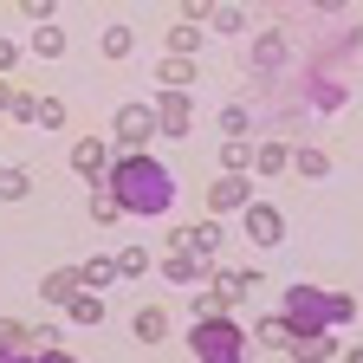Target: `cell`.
<instances>
[{
  "label": "cell",
  "mask_w": 363,
  "mask_h": 363,
  "mask_svg": "<svg viewBox=\"0 0 363 363\" xmlns=\"http://www.w3.org/2000/svg\"><path fill=\"white\" fill-rule=\"evenodd\" d=\"M104 182H111V195H117L123 214L162 220V214L175 208V169H162L156 156H123V162H111Z\"/></svg>",
  "instance_id": "6da1fadb"
},
{
  "label": "cell",
  "mask_w": 363,
  "mask_h": 363,
  "mask_svg": "<svg viewBox=\"0 0 363 363\" xmlns=\"http://www.w3.org/2000/svg\"><path fill=\"white\" fill-rule=\"evenodd\" d=\"M279 318H286L292 337H318V331H331V325H350L357 305H350L344 292H325V286H286Z\"/></svg>",
  "instance_id": "7a4b0ae2"
},
{
  "label": "cell",
  "mask_w": 363,
  "mask_h": 363,
  "mask_svg": "<svg viewBox=\"0 0 363 363\" xmlns=\"http://www.w3.org/2000/svg\"><path fill=\"white\" fill-rule=\"evenodd\" d=\"M189 350L201 363H247V331L234 325V318H201V325L189 331Z\"/></svg>",
  "instance_id": "3957f363"
},
{
  "label": "cell",
  "mask_w": 363,
  "mask_h": 363,
  "mask_svg": "<svg viewBox=\"0 0 363 363\" xmlns=\"http://www.w3.org/2000/svg\"><path fill=\"white\" fill-rule=\"evenodd\" d=\"M111 136H117L130 156H143V143H150V136H162V130H156V111H150V104H117Z\"/></svg>",
  "instance_id": "277c9868"
},
{
  "label": "cell",
  "mask_w": 363,
  "mask_h": 363,
  "mask_svg": "<svg viewBox=\"0 0 363 363\" xmlns=\"http://www.w3.org/2000/svg\"><path fill=\"white\" fill-rule=\"evenodd\" d=\"M150 111H156V130L162 136H189L195 130V98H189V91H162Z\"/></svg>",
  "instance_id": "5b68a950"
},
{
  "label": "cell",
  "mask_w": 363,
  "mask_h": 363,
  "mask_svg": "<svg viewBox=\"0 0 363 363\" xmlns=\"http://www.w3.org/2000/svg\"><path fill=\"white\" fill-rule=\"evenodd\" d=\"M240 214H247V240H253V247H279V240H286V214L272 208V201H247Z\"/></svg>",
  "instance_id": "8992f818"
},
{
  "label": "cell",
  "mask_w": 363,
  "mask_h": 363,
  "mask_svg": "<svg viewBox=\"0 0 363 363\" xmlns=\"http://www.w3.org/2000/svg\"><path fill=\"white\" fill-rule=\"evenodd\" d=\"M253 201V175H220V182H208V214L220 220V214H234V208H247Z\"/></svg>",
  "instance_id": "52a82bcc"
},
{
  "label": "cell",
  "mask_w": 363,
  "mask_h": 363,
  "mask_svg": "<svg viewBox=\"0 0 363 363\" xmlns=\"http://www.w3.org/2000/svg\"><path fill=\"white\" fill-rule=\"evenodd\" d=\"M72 169L91 175V182H104L111 175V143H104V136H78V143H72Z\"/></svg>",
  "instance_id": "ba28073f"
},
{
  "label": "cell",
  "mask_w": 363,
  "mask_h": 363,
  "mask_svg": "<svg viewBox=\"0 0 363 363\" xmlns=\"http://www.w3.org/2000/svg\"><path fill=\"white\" fill-rule=\"evenodd\" d=\"M220 220H201V227H182V253H189V259H201V266H214L220 259Z\"/></svg>",
  "instance_id": "9c48e42d"
},
{
  "label": "cell",
  "mask_w": 363,
  "mask_h": 363,
  "mask_svg": "<svg viewBox=\"0 0 363 363\" xmlns=\"http://www.w3.org/2000/svg\"><path fill=\"white\" fill-rule=\"evenodd\" d=\"M39 292H45V305H72V298L84 292V272H78V266H59V272H45Z\"/></svg>",
  "instance_id": "30bf717a"
},
{
  "label": "cell",
  "mask_w": 363,
  "mask_h": 363,
  "mask_svg": "<svg viewBox=\"0 0 363 363\" xmlns=\"http://www.w3.org/2000/svg\"><path fill=\"white\" fill-rule=\"evenodd\" d=\"M286 357H292V363H331V357H337V337H331V331H318V337H292Z\"/></svg>",
  "instance_id": "8fae6325"
},
{
  "label": "cell",
  "mask_w": 363,
  "mask_h": 363,
  "mask_svg": "<svg viewBox=\"0 0 363 363\" xmlns=\"http://www.w3.org/2000/svg\"><path fill=\"white\" fill-rule=\"evenodd\" d=\"M130 331H136V344H162L169 337V318H162V305H143L130 318Z\"/></svg>",
  "instance_id": "7c38bea8"
},
{
  "label": "cell",
  "mask_w": 363,
  "mask_h": 363,
  "mask_svg": "<svg viewBox=\"0 0 363 363\" xmlns=\"http://www.w3.org/2000/svg\"><path fill=\"white\" fill-rule=\"evenodd\" d=\"M78 272H84V292H98V298H104V292L117 286V259H111V253H98V259H84Z\"/></svg>",
  "instance_id": "4fadbf2b"
},
{
  "label": "cell",
  "mask_w": 363,
  "mask_h": 363,
  "mask_svg": "<svg viewBox=\"0 0 363 363\" xmlns=\"http://www.w3.org/2000/svg\"><path fill=\"white\" fill-rule=\"evenodd\" d=\"M253 65L272 78V72L286 65V39H279V33H259V39H253Z\"/></svg>",
  "instance_id": "5bb4252c"
},
{
  "label": "cell",
  "mask_w": 363,
  "mask_h": 363,
  "mask_svg": "<svg viewBox=\"0 0 363 363\" xmlns=\"http://www.w3.org/2000/svg\"><path fill=\"white\" fill-rule=\"evenodd\" d=\"M214 130L227 136V143H247V130H253V111H247V104H227V111L214 117Z\"/></svg>",
  "instance_id": "9a60e30c"
},
{
  "label": "cell",
  "mask_w": 363,
  "mask_h": 363,
  "mask_svg": "<svg viewBox=\"0 0 363 363\" xmlns=\"http://www.w3.org/2000/svg\"><path fill=\"white\" fill-rule=\"evenodd\" d=\"M156 84H162V91H189V84H195V59H162V65H156Z\"/></svg>",
  "instance_id": "2e32d148"
},
{
  "label": "cell",
  "mask_w": 363,
  "mask_h": 363,
  "mask_svg": "<svg viewBox=\"0 0 363 363\" xmlns=\"http://www.w3.org/2000/svg\"><path fill=\"white\" fill-rule=\"evenodd\" d=\"M292 169V150L286 143H259L253 150V175H286Z\"/></svg>",
  "instance_id": "e0dca14e"
},
{
  "label": "cell",
  "mask_w": 363,
  "mask_h": 363,
  "mask_svg": "<svg viewBox=\"0 0 363 363\" xmlns=\"http://www.w3.org/2000/svg\"><path fill=\"white\" fill-rule=\"evenodd\" d=\"M201 272H208V266H201V259H189V253H169V259H162V279H169V286H195Z\"/></svg>",
  "instance_id": "ac0fdd59"
},
{
  "label": "cell",
  "mask_w": 363,
  "mask_h": 363,
  "mask_svg": "<svg viewBox=\"0 0 363 363\" xmlns=\"http://www.w3.org/2000/svg\"><path fill=\"white\" fill-rule=\"evenodd\" d=\"M195 52H201V26H189V20L169 26V59H195Z\"/></svg>",
  "instance_id": "d6986e66"
},
{
  "label": "cell",
  "mask_w": 363,
  "mask_h": 363,
  "mask_svg": "<svg viewBox=\"0 0 363 363\" xmlns=\"http://www.w3.org/2000/svg\"><path fill=\"white\" fill-rule=\"evenodd\" d=\"M65 318H72V325H104V298H98V292H78V298L65 305Z\"/></svg>",
  "instance_id": "ffe728a7"
},
{
  "label": "cell",
  "mask_w": 363,
  "mask_h": 363,
  "mask_svg": "<svg viewBox=\"0 0 363 363\" xmlns=\"http://www.w3.org/2000/svg\"><path fill=\"white\" fill-rule=\"evenodd\" d=\"M253 344H266V350H292L286 318H259V325H253Z\"/></svg>",
  "instance_id": "44dd1931"
},
{
  "label": "cell",
  "mask_w": 363,
  "mask_h": 363,
  "mask_svg": "<svg viewBox=\"0 0 363 363\" xmlns=\"http://www.w3.org/2000/svg\"><path fill=\"white\" fill-rule=\"evenodd\" d=\"M98 52H104V59H130V52H136V33H130V26H104Z\"/></svg>",
  "instance_id": "7402d4cb"
},
{
  "label": "cell",
  "mask_w": 363,
  "mask_h": 363,
  "mask_svg": "<svg viewBox=\"0 0 363 363\" xmlns=\"http://www.w3.org/2000/svg\"><path fill=\"white\" fill-rule=\"evenodd\" d=\"M292 169H298L305 182H325V175H331V156H325V150H292Z\"/></svg>",
  "instance_id": "603a6c76"
},
{
  "label": "cell",
  "mask_w": 363,
  "mask_h": 363,
  "mask_svg": "<svg viewBox=\"0 0 363 363\" xmlns=\"http://www.w3.org/2000/svg\"><path fill=\"white\" fill-rule=\"evenodd\" d=\"M33 52L39 59H65V26H39L33 33Z\"/></svg>",
  "instance_id": "cb8c5ba5"
},
{
  "label": "cell",
  "mask_w": 363,
  "mask_h": 363,
  "mask_svg": "<svg viewBox=\"0 0 363 363\" xmlns=\"http://www.w3.org/2000/svg\"><path fill=\"white\" fill-rule=\"evenodd\" d=\"M33 195V175L26 169H0V201H26Z\"/></svg>",
  "instance_id": "d4e9b609"
},
{
  "label": "cell",
  "mask_w": 363,
  "mask_h": 363,
  "mask_svg": "<svg viewBox=\"0 0 363 363\" xmlns=\"http://www.w3.org/2000/svg\"><path fill=\"white\" fill-rule=\"evenodd\" d=\"M143 272H150V253L143 247H123L117 253V279H143Z\"/></svg>",
  "instance_id": "484cf974"
},
{
  "label": "cell",
  "mask_w": 363,
  "mask_h": 363,
  "mask_svg": "<svg viewBox=\"0 0 363 363\" xmlns=\"http://www.w3.org/2000/svg\"><path fill=\"white\" fill-rule=\"evenodd\" d=\"M220 162H227L220 175H247V169H253V150H247V143H220Z\"/></svg>",
  "instance_id": "4316f807"
},
{
  "label": "cell",
  "mask_w": 363,
  "mask_h": 363,
  "mask_svg": "<svg viewBox=\"0 0 363 363\" xmlns=\"http://www.w3.org/2000/svg\"><path fill=\"white\" fill-rule=\"evenodd\" d=\"M91 220H104V227H111V220H123V208H117V195H111V189H91Z\"/></svg>",
  "instance_id": "83f0119b"
},
{
  "label": "cell",
  "mask_w": 363,
  "mask_h": 363,
  "mask_svg": "<svg viewBox=\"0 0 363 363\" xmlns=\"http://www.w3.org/2000/svg\"><path fill=\"white\" fill-rule=\"evenodd\" d=\"M39 130H65V104L59 98H39V117H33Z\"/></svg>",
  "instance_id": "f1b7e54d"
},
{
  "label": "cell",
  "mask_w": 363,
  "mask_h": 363,
  "mask_svg": "<svg viewBox=\"0 0 363 363\" xmlns=\"http://www.w3.org/2000/svg\"><path fill=\"white\" fill-rule=\"evenodd\" d=\"M201 318H227V298L220 292H195V325Z\"/></svg>",
  "instance_id": "f546056e"
},
{
  "label": "cell",
  "mask_w": 363,
  "mask_h": 363,
  "mask_svg": "<svg viewBox=\"0 0 363 363\" xmlns=\"http://www.w3.org/2000/svg\"><path fill=\"white\" fill-rule=\"evenodd\" d=\"M208 20H214V33H240V26H247V13H240V7H214Z\"/></svg>",
  "instance_id": "4dcf8cb0"
},
{
  "label": "cell",
  "mask_w": 363,
  "mask_h": 363,
  "mask_svg": "<svg viewBox=\"0 0 363 363\" xmlns=\"http://www.w3.org/2000/svg\"><path fill=\"white\" fill-rule=\"evenodd\" d=\"M7 117H20V123H33V117H39V98H26V91H13V98H7Z\"/></svg>",
  "instance_id": "1f68e13d"
},
{
  "label": "cell",
  "mask_w": 363,
  "mask_h": 363,
  "mask_svg": "<svg viewBox=\"0 0 363 363\" xmlns=\"http://www.w3.org/2000/svg\"><path fill=\"white\" fill-rule=\"evenodd\" d=\"M20 337H33L20 318H0V350H20Z\"/></svg>",
  "instance_id": "d6a6232c"
},
{
  "label": "cell",
  "mask_w": 363,
  "mask_h": 363,
  "mask_svg": "<svg viewBox=\"0 0 363 363\" xmlns=\"http://www.w3.org/2000/svg\"><path fill=\"white\" fill-rule=\"evenodd\" d=\"M13 65H20V45H13V39H7V33H0V78H7V72H13Z\"/></svg>",
  "instance_id": "836d02e7"
},
{
  "label": "cell",
  "mask_w": 363,
  "mask_h": 363,
  "mask_svg": "<svg viewBox=\"0 0 363 363\" xmlns=\"http://www.w3.org/2000/svg\"><path fill=\"white\" fill-rule=\"evenodd\" d=\"M33 363H78V357H65V350H39Z\"/></svg>",
  "instance_id": "e575fe53"
},
{
  "label": "cell",
  "mask_w": 363,
  "mask_h": 363,
  "mask_svg": "<svg viewBox=\"0 0 363 363\" xmlns=\"http://www.w3.org/2000/svg\"><path fill=\"white\" fill-rule=\"evenodd\" d=\"M0 363H33V357L26 350H0Z\"/></svg>",
  "instance_id": "d590c367"
},
{
  "label": "cell",
  "mask_w": 363,
  "mask_h": 363,
  "mask_svg": "<svg viewBox=\"0 0 363 363\" xmlns=\"http://www.w3.org/2000/svg\"><path fill=\"white\" fill-rule=\"evenodd\" d=\"M344 363H363V344H350V350H344Z\"/></svg>",
  "instance_id": "8d00e7d4"
},
{
  "label": "cell",
  "mask_w": 363,
  "mask_h": 363,
  "mask_svg": "<svg viewBox=\"0 0 363 363\" xmlns=\"http://www.w3.org/2000/svg\"><path fill=\"white\" fill-rule=\"evenodd\" d=\"M7 98H13V84H7V78H0V111H7Z\"/></svg>",
  "instance_id": "74e56055"
}]
</instances>
